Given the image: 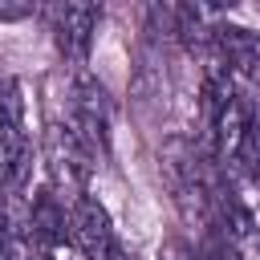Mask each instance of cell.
Here are the masks:
<instances>
[{
    "instance_id": "cell-1",
    "label": "cell",
    "mask_w": 260,
    "mask_h": 260,
    "mask_svg": "<svg viewBox=\"0 0 260 260\" xmlns=\"http://www.w3.org/2000/svg\"><path fill=\"white\" fill-rule=\"evenodd\" d=\"M211 98V150L215 167L228 183H252L260 175V126L252 102L232 85V73H211L207 81Z\"/></svg>"
},
{
    "instance_id": "cell-2",
    "label": "cell",
    "mask_w": 260,
    "mask_h": 260,
    "mask_svg": "<svg viewBox=\"0 0 260 260\" xmlns=\"http://www.w3.org/2000/svg\"><path fill=\"white\" fill-rule=\"evenodd\" d=\"M45 167H49V191L57 199H81L89 171H93V150L81 142V134L65 122H53L45 130Z\"/></svg>"
},
{
    "instance_id": "cell-3",
    "label": "cell",
    "mask_w": 260,
    "mask_h": 260,
    "mask_svg": "<svg viewBox=\"0 0 260 260\" xmlns=\"http://www.w3.org/2000/svg\"><path fill=\"white\" fill-rule=\"evenodd\" d=\"M0 167L12 187L28 175V130H24V98L16 81L0 85Z\"/></svg>"
},
{
    "instance_id": "cell-4",
    "label": "cell",
    "mask_w": 260,
    "mask_h": 260,
    "mask_svg": "<svg viewBox=\"0 0 260 260\" xmlns=\"http://www.w3.org/2000/svg\"><path fill=\"white\" fill-rule=\"evenodd\" d=\"M69 240H73V252L81 260H114V252H118L114 228H110L106 207L93 195H81L69 207Z\"/></svg>"
},
{
    "instance_id": "cell-5",
    "label": "cell",
    "mask_w": 260,
    "mask_h": 260,
    "mask_svg": "<svg viewBox=\"0 0 260 260\" xmlns=\"http://www.w3.org/2000/svg\"><path fill=\"white\" fill-rule=\"evenodd\" d=\"M69 126L81 134V142L89 150H106L110 146V98L93 77H77L73 85V106H69Z\"/></svg>"
},
{
    "instance_id": "cell-6",
    "label": "cell",
    "mask_w": 260,
    "mask_h": 260,
    "mask_svg": "<svg viewBox=\"0 0 260 260\" xmlns=\"http://www.w3.org/2000/svg\"><path fill=\"white\" fill-rule=\"evenodd\" d=\"M49 20H53V41L65 57L73 61H85L89 45H93V28L102 20V8L98 4H53L49 8Z\"/></svg>"
},
{
    "instance_id": "cell-7",
    "label": "cell",
    "mask_w": 260,
    "mask_h": 260,
    "mask_svg": "<svg viewBox=\"0 0 260 260\" xmlns=\"http://www.w3.org/2000/svg\"><path fill=\"white\" fill-rule=\"evenodd\" d=\"M211 41H215L219 65L232 77H244V81L260 85V32H248L240 24H215Z\"/></svg>"
},
{
    "instance_id": "cell-8",
    "label": "cell",
    "mask_w": 260,
    "mask_h": 260,
    "mask_svg": "<svg viewBox=\"0 0 260 260\" xmlns=\"http://www.w3.org/2000/svg\"><path fill=\"white\" fill-rule=\"evenodd\" d=\"M28 236H32V244L45 248V256H53L57 248H65L69 215H65V203H61L53 191H41V195L28 203Z\"/></svg>"
},
{
    "instance_id": "cell-9",
    "label": "cell",
    "mask_w": 260,
    "mask_h": 260,
    "mask_svg": "<svg viewBox=\"0 0 260 260\" xmlns=\"http://www.w3.org/2000/svg\"><path fill=\"white\" fill-rule=\"evenodd\" d=\"M8 175H4V167H0V223H8V211H4V203H8Z\"/></svg>"
},
{
    "instance_id": "cell-10",
    "label": "cell",
    "mask_w": 260,
    "mask_h": 260,
    "mask_svg": "<svg viewBox=\"0 0 260 260\" xmlns=\"http://www.w3.org/2000/svg\"><path fill=\"white\" fill-rule=\"evenodd\" d=\"M162 260H195V256H191L183 244H167V248H162Z\"/></svg>"
},
{
    "instance_id": "cell-11",
    "label": "cell",
    "mask_w": 260,
    "mask_h": 260,
    "mask_svg": "<svg viewBox=\"0 0 260 260\" xmlns=\"http://www.w3.org/2000/svg\"><path fill=\"white\" fill-rule=\"evenodd\" d=\"M114 260H134V256H126V252H114Z\"/></svg>"
}]
</instances>
